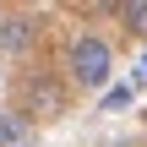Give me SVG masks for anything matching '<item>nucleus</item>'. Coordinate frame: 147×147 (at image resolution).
<instances>
[{"label": "nucleus", "mask_w": 147, "mask_h": 147, "mask_svg": "<svg viewBox=\"0 0 147 147\" xmlns=\"http://www.w3.org/2000/svg\"><path fill=\"white\" fill-rule=\"evenodd\" d=\"M65 60H71V76H76V87H104V82H109V71H115V55H109V44H104V38H93V33H87V38H76Z\"/></svg>", "instance_id": "nucleus-1"}, {"label": "nucleus", "mask_w": 147, "mask_h": 147, "mask_svg": "<svg viewBox=\"0 0 147 147\" xmlns=\"http://www.w3.org/2000/svg\"><path fill=\"white\" fill-rule=\"evenodd\" d=\"M33 38H38L33 16H0V55H22L33 49Z\"/></svg>", "instance_id": "nucleus-2"}, {"label": "nucleus", "mask_w": 147, "mask_h": 147, "mask_svg": "<svg viewBox=\"0 0 147 147\" xmlns=\"http://www.w3.org/2000/svg\"><path fill=\"white\" fill-rule=\"evenodd\" d=\"M33 142H38V131L27 125V115L0 109V147H33Z\"/></svg>", "instance_id": "nucleus-3"}, {"label": "nucleus", "mask_w": 147, "mask_h": 147, "mask_svg": "<svg viewBox=\"0 0 147 147\" xmlns=\"http://www.w3.org/2000/svg\"><path fill=\"white\" fill-rule=\"evenodd\" d=\"M27 104L44 109V115H60V87L55 82H27Z\"/></svg>", "instance_id": "nucleus-4"}, {"label": "nucleus", "mask_w": 147, "mask_h": 147, "mask_svg": "<svg viewBox=\"0 0 147 147\" xmlns=\"http://www.w3.org/2000/svg\"><path fill=\"white\" fill-rule=\"evenodd\" d=\"M120 22H125L136 38H147V0H131V5H120Z\"/></svg>", "instance_id": "nucleus-5"}, {"label": "nucleus", "mask_w": 147, "mask_h": 147, "mask_svg": "<svg viewBox=\"0 0 147 147\" xmlns=\"http://www.w3.org/2000/svg\"><path fill=\"white\" fill-rule=\"evenodd\" d=\"M120 104H131V87H109L104 93V109H120Z\"/></svg>", "instance_id": "nucleus-6"}]
</instances>
